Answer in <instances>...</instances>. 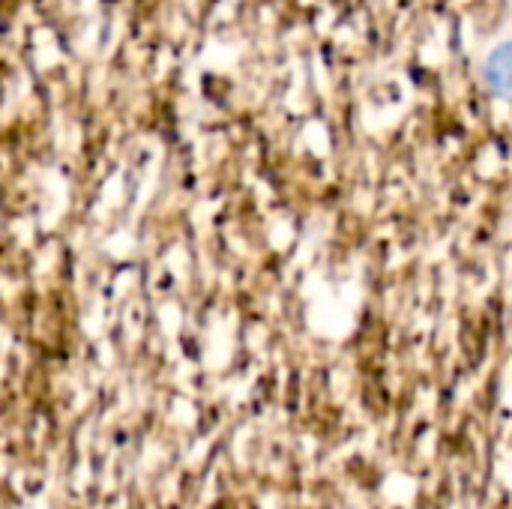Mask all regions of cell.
Segmentation results:
<instances>
[{"instance_id": "cell-1", "label": "cell", "mask_w": 512, "mask_h": 509, "mask_svg": "<svg viewBox=\"0 0 512 509\" xmlns=\"http://www.w3.org/2000/svg\"><path fill=\"white\" fill-rule=\"evenodd\" d=\"M507 72H510V48L501 45V48H495V51L486 57L483 78H486V84H489L495 93H507Z\"/></svg>"}]
</instances>
